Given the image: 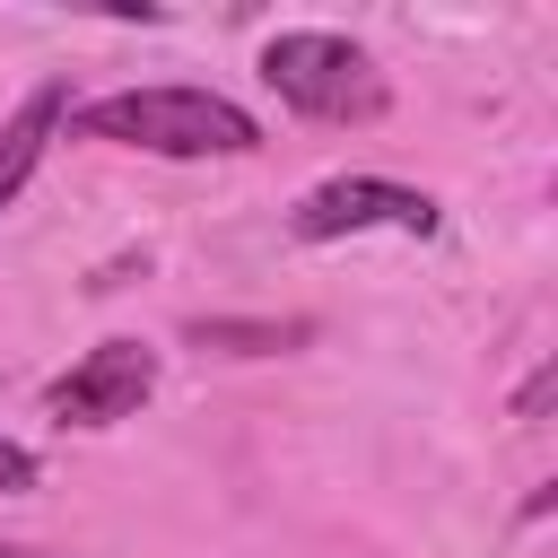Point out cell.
I'll return each instance as SVG.
<instances>
[{
	"label": "cell",
	"mask_w": 558,
	"mask_h": 558,
	"mask_svg": "<svg viewBox=\"0 0 558 558\" xmlns=\"http://www.w3.org/2000/svg\"><path fill=\"white\" fill-rule=\"evenodd\" d=\"M262 78H270V96H279L288 113H305V122H375V113L392 105L375 52L349 44V35H331V26H288V35H270V44H262Z\"/></svg>",
	"instance_id": "2"
},
{
	"label": "cell",
	"mask_w": 558,
	"mask_h": 558,
	"mask_svg": "<svg viewBox=\"0 0 558 558\" xmlns=\"http://www.w3.org/2000/svg\"><path fill=\"white\" fill-rule=\"evenodd\" d=\"M0 558H61V549H26V541H0Z\"/></svg>",
	"instance_id": "8"
},
{
	"label": "cell",
	"mask_w": 558,
	"mask_h": 558,
	"mask_svg": "<svg viewBox=\"0 0 558 558\" xmlns=\"http://www.w3.org/2000/svg\"><path fill=\"white\" fill-rule=\"evenodd\" d=\"M148 392H157V349H148V340H96L70 375H52L44 410H52L61 427H113V418H131Z\"/></svg>",
	"instance_id": "4"
},
{
	"label": "cell",
	"mask_w": 558,
	"mask_h": 558,
	"mask_svg": "<svg viewBox=\"0 0 558 558\" xmlns=\"http://www.w3.org/2000/svg\"><path fill=\"white\" fill-rule=\"evenodd\" d=\"M87 140H113V148H140V157H253L262 148V122L218 96V87H113L96 105L70 113Z\"/></svg>",
	"instance_id": "1"
},
{
	"label": "cell",
	"mask_w": 558,
	"mask_h": 558,
	"mask_svg": "<svg viewBox=\"0 0 558 558\" xmlns=\"http://www.w3.org/2000/svg\"><path fill=\"white\" fill-rule=\"evenodd\" d=\"M375 227H392V235H436L445 209H436L427 192L392 183V174H323V183L296 192V209H288V235H296V244H340V235H375Z\"/></svg>",
	"instance_id": "3"
},
{
	"label": "cell",
	"mask_w": 558,
	"mask_h": 558,
	"mask_svg": "<svg viewBox=\"0 0 558 558\" xmlns=\"http://www.w3.org/2000/svg\"><path fill=\"white\" fill-rule=\"evenodd\" d=\"M26 488H44V462H35V445L0 436V497H26Z\"/></svg>",
	"instance_id": "7"
},
{
	"label": "cell",
	"mask_w": 558,
	"mask_h": 558,
	"mask_svg": "<svg viewBox=\"0 0 558 558\" xmlns=\"http://www.w3.org/2000/svg\"><path fill=\"white\" fill-rule=\"evenodd\" d=\"M61 122H70V87H61V78L26 87V105L0 122V209L26 192V174H35V166H44V148L61 140Z\"/></svg>",
	"instance_id": "5"
},
{
	"label": "cell",
	"mask_w": 558,
	"mask_h": 558,
	"mask_svg": "<svg viewBox=\"0 0 558 558\" xmlns=\"http://www.w3.org/2000/svg\"><path fill=\"white\" fill-rule=\"evenodd\" d=\"M314 323H227V314H201L192 340L201 349H235V357H270V349H296Z\"/></svg>",
	"instance_id": "6"
}]
</instances>
